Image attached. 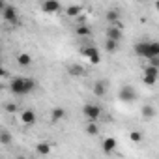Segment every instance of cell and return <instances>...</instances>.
I'll use <instances>...</instances> for the list:
<instances>
[{
  "mask_svg": "<svg viewBox=\"0 0 159 159\" xmlns=\"http://www.w3.org/2000/svg\"><path fill=\"white\" fill-rule=\"evenodd\" d=\"M10 90L15 96H26L36 90V81L34 79H25V77H13L10 83Z\"/></svg>",
  "mask_w": 159,
  "mask_h": 159,
  "instance_id": "obj_1",
  "label": "cell"
},
{
  "mask_svg": "<svg viewBox=\"0 0 159 159\" xmlns=\"http://www.w3.org/2000/svg\"><path fill=\"white\" fill-rule=\"evenodd\" d=\"M118 99L124 101V103H131V101L137 99V90H135L133 86H129V84H124V86L118 90Z\"/></svg>",
  "mask_w": 159,
  "mask_h": 159,
  "instance_id": "obj_2",
  "label": "cell"
},
{
  "mask_svg": "<svg viewBox=\"0 0 159 159\" xmlns=\"http://www.w3.org/2000/svg\"><path fill=\"white\" fill-rule=\"evenodd\" d=\"M83 114L88 118V120H98L101 116V107L96 105V103H86L83 107Z\"/></svg>",
  "mask_w": 159,
  "mask_h": 159,
  "instance_id": "obj_3",
  "label": "cell"
},
{
  "mask_svg": "<svg viewBox=\"0 0 159 159\" xmlns=\"http://www.w3.org/2000/svg\"><path fill=\"white\" fill-rule=\"evenodd\" d=\"M81 52H83V54H84L92 64H94V66L101 62V58H99V51H98L96 47H83V49H81Z\"/></svg>",
  "mask_w": 159,
  "mask_h": 159,
  "instance_id": "obj_4",
  "label": "cell"
},
{
  "mask_svg": "<svg viewBox=\"0 0 159 159\" xmlns=\"http://www.w3.org/2000/svg\"><path fill=\"white\" fill-rule=\"evenodd\" d=\"M2 17H4V21L6 23H13V25H17L19 21H17V11H15V8L13 6H4L2 8Z\"/></svg>",
  "mask_w": 159,
  "mask_h": 159,
  "instance_id": "obj_5",
  "label": "cell"
},
{
  "mask_svg": "<svg viewBox=\"0 0 159 159\" xmlns=\"http://www.w3.org/2000/svg\"><path fill=\"white\" fill-rule=\"evenodd\" d=\"M41 10H43L45 13H58V11L62 10V6H60L58 0H43Z\"/></svg>",
  "mask_w": 159,
  "mask_h": 159,
  "instance_id": "obj_6",
  "label": "cell"
},
{
  "mask_svg": "<svg viewBox=\"0 0 159 159\" xmlns=\"http://www.w3.org/2000/svg\"><path fill=\"white\" fill-rule=\"evenodd\" d=\"M148 52H150V41H139L135 45V54L140 56V58H148Z\"/></svg>",
  "mask_w": 159,
  "mask_h": 159,
  "instance_id": "obj_7",
  "label": "cell"
},
{
  "mask_svg": "<svg viewBox=\"0 0 159 159\" xmlns=\"http://www.w3.org/2000/svg\"><path fill=\"white\" fill-rule=\"evenodd\" d=\"M105 36H107L109 39H114V41H120V39H122V28H120V26H116V25H111V26L107 28V32H105Z\"/></svg>",
  "mask_w": 159,
  "mask_h": 159,
  "instance_id": "obj_8",
  "label": "cell"
},
{
  "mask_svg": "<svg viewBox=\"0 0 159 159\" xmlns=\"http://www.w3.org/2000/svg\"><path fill=\"white\" fill-rule=\"evenodd\" d=\"M92 92L98 98H105V94H107V81H96L94 86H92Z\"/></svg>",
  "mask_w": 159,
  "mask_h": 159,
  "instance_id": "obj_9",
  "label": "cell"
},
{
  "mask_svg": "<svg viewBox=\"0 0 159 159\" xmlns=\"http://www.w3.org/2000/svg\"><path fill=\"white\" fill-rule=\"evenodd\" d=\"M21 120H23L25 125H34L36 124V112L30 111V109H26V111L21 112Z\"/></svg>",
  "mask_w": 159,
  "mask_h": 159,
  "instance_id": "obj_10",
  "label": "cell"
},
{
  "mask_svg": "<svg viewBox=\"0 0 159 159\" xmlns=\"http://www.w3.org/2000/svg\"><path fill=\"white\" fill-rule=\"evenodd\" d=\"M101 148H103V152H105V153H111V152H114V148H116V139H112V137H107V139L103 140Z\"/></svg>",
  "mask_w": 159,
  "mask_h": 159,
  "instance_id": "obj_11",
  "label": "cell"
},
{
  "mask_svg": "<svg viewBox=\"0 0 159 159\" xmlns=\"http://www.w3.org/2000/svg\"><path fill=\"white\" fill-rule=\"evenodd\" d=\"M75 34L81 36V38H90V36H92V28H90L88 25H79V26L75 28Z\"/></svg>",
  "mask_w": 159,
  "mask_h": 159,
  "instance_id": "obj_12",
  "label": "cell"
},
{
  "mask_svg": "<svg viewBox=\"0 0 159 159\" xmlns=\"http://www.w3.org/2000/svg\"><path fill=\"white\" fill-rule=\"evenodd\" d=\"M120 17H122V13H120L118 8H112V10H109V11L105 13V19H107L109 23H116V21H120Z\"/></svg>",
  "mask_w": 159,
  "mask_h": 159,
  "instance_id": "obj_13",
  "label": "cell"
},
{
  "mask_svg": "<svg viewBox=\"0 0 159 159\" xmlns=\"http://www.w3.org/2000/svg\"><path fill=\"white\" fill-rule=\"evenodd\" d=\"M17 64H19V66H23V67H26V66H30V64H32V56H30V54H26V52H21V54H17Z\"/></svg>",
  "mask_w": 159,
  "mask_h": 159,
  "instance_id": "obj_14",
  "label": "cell"
},
{
  "mask_svg": "<svg viewBox=\"0 0 159 159\" xmlns=\"http://www.w3.org/2000/svg\"><path fill=\"white\" fill-rule=\"evenodd\" d=\"M140 114H142V118H144V120H150V118H153V116H155V109H153L152 105H144V107L140 109Z\"/></svg>",
  "mask_w": 159,
  "mask_h": 159,
  "instance_id": "obj_15",
  "label": "cell"
},
{
  "mask_svg": "<svg viewBox=\"0 0 159 159\" xmlns=\"http://www.w3.org/2000/svg\"><path fill=\"white\" fill-rule=\"evenodd\" d=\"M64 116H66V111H64L62 107H56V109L51 111V120H52V122H58V120H62Z\"/></svg>",
  "mask_w": 159,
  "mask_h": 159,
  "instance_id": "obj_16",
  "label": "cell"
},
{
  "mask_svg": "<svg viewBox=\"0 0 159 159\" xmlns=\"http://www.w3.org/2000/svg\"><path fill=\"white\" fill-rule=\"evenodd\" d=\"M36 152H38L39 155H49V153H51V144H49V142H39V144L36 146Z\"/></svg>",
  "mask_w": 159,
  "mask_h": 159,
  "instance_id": "obj_17",
  "label": "cell"
},
{
  "mask_svg": "<svg viewBox=\"0 0 159 159\" xmlns=\"http://www.w3.org/2000/svg\"><path fill=\"white\" fill-rule=\"evenodd\" d=\"M159 56V43L157 41H150V52H148V60Z\"/></svg>",
  "mask_w": 159,
  "mask_h": 159,
  "instance_id": "obj_18",
  "label": "cell"
},
{
  "mask_svg": "<svg viewBox=\"0 0 159 159\" xmlns=\"http://www.w3.org/2000/svg\"><path fill=\"white\" fill-rule=\"evenodd\" d=\"M116 49H118V41L107 38V39H105V51H107V52H114Z\"/></svg>",
  "mask_w": 159,
  "mask_h": 159,
  "instance_id": "obj_19",
  "label": "cell"
},
{
  "mask_svg": "<svg viewBox=\"0 0 159 159\" xmlns=\"http://www.w3.org/2000/svg\"><path fill=\"white\" fill-rule=\"evenodd\" d=\"M144 75H146V77H155V79H157V77H159V69H157L155 66H150V64H148L146 69H144Z\"/></svg>",
  "mask_w": 159,
  "mask_h": 159,
  "instance_id": "obj_20",
  "label": "cell"
},
{
  "mask_svg": "<svg viewBox=\"0 0 159 159\" xmlns=\"http://www.w3.org/2000/svg\"><path fill=\"white\" fill-rule=\"evenodd\" d=\"M79 13H81V6H77V4H73V6H69L66 10V15L67 17H77Z\"/></svg>",
  "mask_w": 159,
  "mask_h": 159,
  "instance_id": "obj_21",
  "label": "cell"
},
{
  "mask_svg": "<svg viewBox=\"0 0 159 159\" xmlns=\"http://www.w3.org/2000/svg\"><path fill=\"white\" fill-rule=\"evenodd\" d=\"M86 133L88 135H98L99 133V127H98V124H94V120H90V124L86 125Z\"/></svg>",
  "mask_w": 159,
  "mask_h": 159,
  "instance_id": "obj_22",
  "label": "cell"
},
{
  "mask_svg": "<svg viewBox=\"0 0 159 159\" xmlns=\"http://www.w3.org/2000/svg\"><path fill=\"white\" fill-rule=\"evenodd\" d=\"M11 142V135L8 131H2L0 133V144H10Z\"/></svg>",
  "mask_w": 159,
  "mask_h": 159,
  "instance_id": "obj_23",
  "label": "cell"
},
{
  "mask_svg": "<svg viewBox=\"0 0 159 159\" xmlns=\"http://www.w3.org/2000/svg\"><path fill=\"white\" fill-rule=\"evenodd\" d=\"M84 73V69L81 67V66H69V75H83Z\"/></svg>",
  "mask_w": 159,
  "mask_h": 159,
  "instance_id": "obj_24",
  "label": "cell"
},
{
  "mask_svg": "<svg viewBox=\"0 0 159 159\" xmlns=\"http://www.w3.org/2000/svg\"><path fill=\"white\" fill-rule=\"evenodd\" d=\"M4 109H6V112L13 114V112H17V111H19V105H17V103H8V105H6Z\"/></svg>",
  "mask_w": 159,
  "mask_h": 159,
  "instance_id": "obj_25",
  "label": "cell"
},
{
  "mask_svg": "<svg viewBox=\"0 0 159 159\" xmlns=\"http://www.w3.org/2000/svg\"><path fill=\"white\" fill-rule=\"evenodd\" d=\"M129 139H131L133 142H140V140H142V135H140L139 131H131V133H129Z\"/></svg>",
  "mask_w": 159,
  "mask_h": 159,
  "instance_id": "obj_26",
  "label": "cell"
},
{
  "mask_svg": "<svg viewBox=\"0 0 159 159\" xmlns=\"http://www.w3.org/2000/svg\"><path fill=\"white\" fill-rule=\"evenodd\" d=\"M150 66H155V67L159 69V56H155V58H150Z\"/></svg>",
  "mask_w": 159,
  "mask_h": 159,
  "instance_id": "obj_27",
  "label": "cell"
},
{
  "mask_svg": "<svg viewBox=\"0 0 159 159\" xmlns=\"http://www.w3.org/2000/svg\"><path fill=\"white\" fill-rule=\"evenodd\" d=\"M155 8H157V11H159V0H157V4H155Z\"/></svg>",
  "mask_w": 159,
  "mask_h": 159,
  "instance_id": "obj_28",
  "label": "cell"
}]
</instances>
